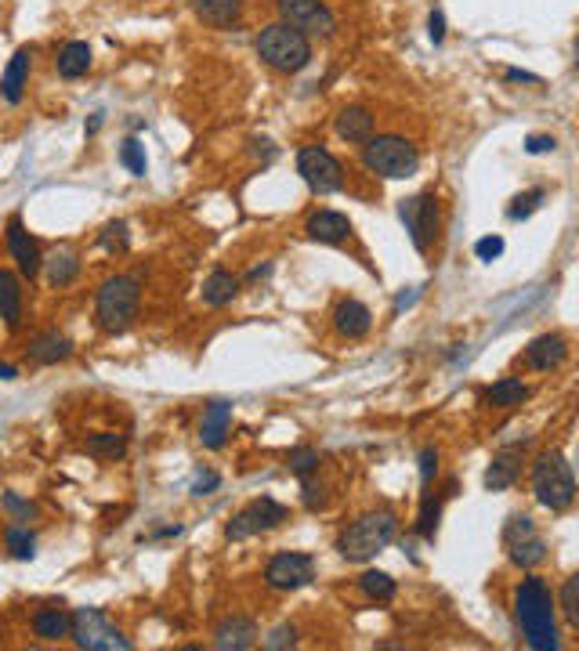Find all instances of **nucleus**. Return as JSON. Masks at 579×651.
I'll list each match as a JSON object with an SVG mask.
<instances>
[{"mask_svg":"<svg viewBox=\"0 0 579 651\" xmlns=\"http://www.w3.org/2000/svg\"><path fill=\"white\" fill-rule=\"evenodd\" d=\"M554 608H558V601H554L547 579L529 576L518 583V590H514V619L522 626V637L529 648L536 651L561 648L558 626H554Z\"/></svg>","mask_w":579,"mask_h":651,"instance_id":"f257e3e1","label":"nucleus"},{"mask_svg":"<svg viewBox=\"0 0 579 651\" xmlns=\"http://www.w3.org/2000/svg\"><path fill=\"white\" fill-rule=\"evenodd\" d=\"M395 539H399V514L388 507H380V510H370V514H362V518H355L352 525L337 536V554H341L344 561L362 565V561H373L380 550H388Z\"/></svg>","mask_w":579,"mask_h":651,"instance_id":"f03ea898","label":"nucleus"},{"mask_svg":"<svg viewBox=\"0 0 579 651\" xmlns=\"http://www.w3.org/2000/svg\"><path fill=\"white\" fill-rule=\"evenodd\" d=\"M138 304H142V283L134 275H109L98 286L95 297V319L109 337H120L138 319Z\"/></svg>","mask_w":579,"mask_h":651,"instance_id":"7ed1b4c3","label":"nucleus"},{"mask_svg":"<svg viewBox=\"0 0 579 651\" xmlns=\"http://www.w3.org/2000/svg\"><path fill=\"white\" fill-rule=\"evenodd\" d=\"M254 48H257V58L268 69H276V73H301L312 62V40H308V33H301L297 26H286V22H272V26L261 29Z\"/></svg>","mask_w":579,"mask_h":651,"instance_id":"20e7f679","label":"nucleus"},{"mask_svg":"<svg viewBox=\"0 0 579 651\" xmlns=\"http://www.w3.org/2000/svg\"><path fill=\"white\" fill-rule=\"evenodd\" d=\"M532 496L551 514H565L576 503V474L565 453H543L532 463Z\"/></svg>","mask_w":579,"mask_h":651,"instance_id":"39448f33","label":"nucleus"},{"mask_svg":"<svg viewBox=\"0 0 579 651\" xmlns=\"http://www.w3.org/2000/svg\"><path fill=\"white\" fill-rule=\"evenodd\" d=\"M362 163L370 174L384 181H402L413 178L420 167V152L413 142L399 138V134H380V138H370L362 142Z\"/></svg>","mask_w":579,"mask_h":651,"instance_id":"423d86ee","label":"nucleus"},{"mask_svg":"<svg viewBox=\"0 0 579 651\" xmlns=\"http://www.w3.org/2000/svg\"><path fill=\"white\" fill-rule=\"evenodd\" d=\"M76 648L87 651H131V641L124 637V630L98 608H80L73 612V626H69Z\"/></svg>","mask_w":579,"mask_h":651,"instance_id":"0eeeda50","label":"nucleus"},{"mask_svg":"<svg viewBox=\"0 0 579 651\" xmlns=\"http://www.w3.org/2000/svg\"><path fill=\"white\" fill-rule=\"evenodd\" d=\"M297 174L304 178V185L315 192V196H330V192L344 189V167L337 163L330 149L323 145H304L297 152Z\"/></svg>","mask_w":579,"mask_h":651,"instance_id":"6e6552de","label":"nucleus"},{"mask_svg":"<svg viewBox=\"0 0 579 651\" xmlns=\"http://www.w3.org/2000/svg\"><path fill=\"white\" fill-rule=\"evenodd\" d=\"M286 518H290V507H283V503L272 500V496H261V500H250L247 507L239 510L236 518L228 521L225 536L232 539V543H239V539H250V536H261V532L279 529Z\"/></svg>","mask_w":579,"mask_h":651,"instance_id":"1a4fd4ad","label":"nucleus"},{"mask_svg":"<svg viewBox=\"0 0 579 651\" xmlns=\"http://www.w3.org/2000/svg\"><path fill=\"white\" fill-rule=\"evenodd\" d=\"M399 217H402V225H406L409 239H413V246H417L420 254H428L431 243H435V236H438V221H442V214H438V199L431 196V192H420V196L402 199Z\"/></svg>","mask_w":579,"mask_h":651,"instance_id":"9d476101","label":"nucleus"},{"mask_svg":"<svg viewBox=\"0 0 579 651\" xmlns=\"http://www.w3.org/2000/svg\"><path fill=\"white\" fill-rule=\"evenodd\" d=\"M315 579V557L301 554V550H286L276 554L265 568V583L279 594H294L301 586H308Z\"/></svg>","mask_w":579,"mask_h":651,"instance_id":"9b49d317","label":"nucleus"},{"mask_svg":"<svg viewBox=\"0 0 579 651\" xmlns=\"http://www.w3.org/2000/svg\"><path fill=\"white\" fill-rule=\"evenodd\" d=\"M504 547H507V554H511L514 565L525 568V572L547 561V543L536 536V525H532V518H525V514H514V518L507 521Z\"/></svg>","mask_w":579,"mask_h":651,"instance_id":"f8f14e48","label":"nucleus"},{"mask_svg":"<svg viewBox=\"0 0 579 651\" xmlns=\"http://www.w3.org/2000/svg\"><path fill=\"white\" fill-rule=\"evenodd\" d=\"M276 8L286 26H297L301 33L333 37V29H337V19H333V11L323 0H276Z\"/></svg>","mask_w":579,"mask_h":651,"instance_id":"ddd939ff","label":"nucleus"},{"mask_svg":"<svg viewBox=\"0 0 579 651\" xmlns=\"http://www.w3.org/2000/svg\"><path fill=\"white\" fill-rule=\"evenodd\" d=\"M4 236H8V254H11V261H15V268H19V275L33 283V279L40 275V268H44V257H40L37 239L29 236V228L22 225L19 214L8 217V228H4Z\"/></svg>","mask_w":579,"mask_h":651,"instance_id":"4468645a","label":"nucleus"},{"mask_svg":"<svg viewBox=\"0 0 579 651\" xmlns=\"http://www.w3.org/2000/svg\"><path fill=\"white\" fill-rule=\"evenodd\" d=\"M522 449L525 445H507L493 456V463L485 467V489L489 492H507L518 478H522Z\"/></svg>","mask_w":579,"mask_h":651,"instance_id":"2eb2a0df","label":"nucleus"},{"mask_svg":"<svg viewBox=\"0 0 579 651\" xmlns=\"http://www.w3.org/2000/svg\"><path fill=\"white\" fill-rule=\"evenodd\" d=\"M257 637H261V630H257L254 619H247V615H228V619L218 623V630H214V648L247 651L257 644Z\"/></svg>","mask_w":579,"mask_h":651,"instance_id":"dca6fc26","label":"nucleus"},{"mask_svg":"<svg viewBox=\"0 0 579 651\" xmlns=\"http://www.w3.org/2000/svg\"><path fill=\"white\" fill-rule=\"evenodd\" d=\"M565 359H569V340L561 337V333H543V337H536L529 348H525V362H529V369H536V373H551V369H558Z\"/></svg>","mask_w":579,"mask_h":651,"instance_id":"f3484780","label":"nucleus"},{"mask_svg":"<svg viewBox=\"0 0 579 651\" xmlns=\"http://www.w3.org/2000/svg\"><path fill=\"white\" fill-rule=\"evenodd\" d=\"M304 236L312 239V243L337 246L352 236V221H348L341 210H315V214L308 217V225H304Z\"/></svg>","mask_w":579,"mask_h":651,"instance_id":"a211bd4d","label":"nucleus"},{"mask_svg":"<svg viewBox=\"0 0 579 651\" xmlns=\"http://www.w3.org/2000/svg\"><path fill=\"white\" fill-rule=\"evenodd\" d=\"M333 330L348 340H362L373 330V312L355 297H344L337 308H333Z\"/></svg>","mask_w":579,"mask_h":651,"instance_id":"6ab92c4d","label":"nucleus"},{"mask_svg":"<svg viewBox=\"0 0 579 651\" xmlns=\"http://www.w3.org/2000/svg\"><path fill=\"white\" fill-rule=\"evenodd\" d=\"M29 73H33V51L19 48L15 55H11L4 76H0V98H4L8 105H19L22 95H26V87H29Z\"/></svg>","mask_w":579,"mask_h":651,"instance_id":"aec40b11","label":"nucleus"},{"mask_svg":"<svg viewBox=\"0 0 579 651\" xmlns=\"http://www.w3.org/2000/svg\"><path fill=\"white\" fill-rule=\"evenodd\" d=\"M29 626H33V633H37L40 641H66L69 637V626H73V615L62 608V604H40L37 612H33V619H29Z\"/></svg>","mask_w":579,"mask_h":651,"instance_id":"412c9836","label":"nucleus"},{"mask_svg":"<svg viewBox=\"0 0 579 651\" xmlns=\"http://www.w3.org/2000/svg\"><path fill=\"white\" fill-rule=\"evenodd\" d=\"M228 431H232V406L228 402H210L200 420L203 449H221L228 442Z\"/></svg>","mask_w":579,"mask_h":651,"instance_id":"4be33fe9","label":"nucleus"},{"mask_svg":"<svg viewBox=\"0 0 579 651\" xmlns=\"http://www.w3.org/2000/svg\"><path fill=\"white\" fill-rule=\"evenodd\" d=\"M192 11L214 29H236L243 22V0H192Z\"/></svg>","mask_w":579,"mask_h":651,"instance_id":"5701e85b","label":"nucleus"},{"mask_svg":"<svg viewBox=\"0 0 579 651\" xmlns=\"http://www.w3.org/2000/svg\"><path fill=\"white\" fill-rule=\"evenodd\" d=\"M337 134H341L344 142H352V145H362V142H370L373 138V113L366 109V105H344L341 113H337Z\"/></svg>","mask_w":579,"mask_h":651,"instance_id":"b1692460","label":"nucleus"},{"mask_svg":"<svg viewBox=\"0 0 579 651\" xmlns=\"http://www.w3.org/2000/svg\"><path fill=\"white\" fill-rule=\"evenodd\" d=\"M26 351H29V359L40 362V366H55V362H66L69 355H73V340L62 337L58 330H48L29 340Z\"/></svg>","mask_w":579,"mask_h":651,"instance_id":"393cba45","label":"nucleus"},{"mask_svg":"<svg viewBox=\"0 0 579 651\" xmlns=\"http://www.w3.org/2000/svg\"><path fill=\"white\" fill-rule=\"evenodd\" d=\"M0 319L8 330L22 326V279L8 268H0Z\"/></svg>","mask_w":579,"mask_h":651,"instance_id":"a878e982","label":"nucleus"},{"mask_svg":"<svg viewBox=\"0 0 579 651\" xmlns=\"http://www.w3.org/2000/svg\"><path fill=\"white\" fill-rule=\"evenodd\" d=\"M91 62H95V58H91V48H87L84 40H69L66 48L55 55V69L62 80H80V76H87L91 73Z\"/></svg>","mask_w":579,"mask_h":651,"instance_id":"bb28decb","label":"nucleus"},{"mask_svg":"<svg viewBox=\"0 0 579 651\" xmlns=\"http://www.w3.org/2000/svg\"><path fill=\"white\" fill-rule=\"evenodd\" d=\"M239 275H232L228 268H214V272L207 275V283H203V301L210 304V308H225V304L236 301L239 293Z\"/></svg>","mask_w":579,"mask_h":651,"instance_id":"cd10ccee","label":"nucleus"},{"mask_svg":"<svg viewBox=\"0 0 579 651\" xmlns=\"http://www.w3.org/2000/svg\"><path fill=\"white\" fill-rule=\"evenodd\" d=\"M525 398H529V387H525L518 377L496 380V384L489 387V391H485V402H489V406H496V409H514V406H522Z\"/></svg>","mask_w":579,"mask_h":651,"instance_id":"c85d7f7f","label":"nucleus"},{"mask_svg":"<svg viewBox=\"0 0 579 651\" xmlns=\"http://www.w3.org/2000/svg\"><path fill=\"white\" fill-rule=\"evenodd\" d=\"M84 449L91 456H98V460H120V456L127 453V438H124V434H116V431H98V434H91V438H87Z\"/></svg>","mask_w":579,"mask_h":651,"instance_id":"c756f323","label":"nucleus"},{"mask_svg":"<svg viewBox=\"0 0 579 651\" xmlns=\"http://www.w3.org/2000/svg\"><path fill=\"white\" fill-rule=\"evenodd\" d=\"M359 590L366 597H370V601H377V604H388V601H395V590H399V586H395V579L388 576V572H362L359 576Z\"/></svg>","mask_w":579,"mask_h":651,"instance_id":"7c9ffc66","label":"nucleus"},{"mask_svg":"<svg viewBox=\"0 0 579 651\" xmlns=\"http://www.w3.org/2000/svg\"><path fill=\"white\" fill-rule=\"evenodd\" d=\"M4 547H8V554L15 557V561H33V554H37V536L29 532V525H8Z\"/></svg>","mask_w":579,"mask_h":651,"instance_id":"2f4dec72","label":"nucleus"},{"mask_svg":"<svg viewBox=\"0 0 579 651\" xmlns=\"http://www.w3.org/2000/svg\"><path fill=\"white\" fill-rule=\"evenodd\" d=\"M44 268H48V283L55 286V290H62V286H69L80 275V257L76 254H55L44 261Z\"/></svg>","mask_w":579,"mask_h":651,"instance_id":"473e14b6","label":"nucleus"},{"mask_svg":"<svg viewBox=\"0 0 579 651\" xmlns=\"http://www.w3.org/2000/svg\"><path fill=\"white\" fill-rule=\"evenodd\" d=\"M102 250L109 254H127V246H131V232H127V221H109L102 228V236H98Z\"/></svg>","mask_w":579,"mask_h":651,"instance_id":"72a5a7b5","label":"nucleus"},{"mask_svg":"<svg viewBox=\"0 0 579 651\" xmlns=\"http://www.w3.org/2000/svg\"><path fill=\"white\" fill-rule=\"evenodd\" d=\"M543 199H547V192H543V189L522 192V196H514V203L507 207V217H511V221H525V217H532L536 210H540Z\"/></svg>","mask_w":579,"mask_h":651,"instance_id":"f704fd0d","label":"nucleus"},{"mask_svg":"<svg viewBox=\"0 0 579 651\" xmlns=\"http://www.w3.org/2000/svg\"><path fill=\"white\" fill-rule=\"evenodd\" d=\"M438 518H442V500H435V496H424V507H420V518H417V532L424 539H435L438 532Z\"/></svg>","mask_w":579,"mask_h":651,"instance_id":"c9c22d12","label":"nucleus"},{"mask_svg":"<svg viewBox=\"0 0 579 651\" xmlns=\"http://www.w3.org/2000/svg\"><path fill=\"white\" fill-rule=\"evenodd\" d=\"M120 163L131 170L134 178H145V167H149V160H145V145L134 142V138H127V142L120 145Z\"/></svg>","mask_w":579,"mask_h":651,"instance_id":"e433bc0d","label":"nucleus"},{"mask_svg":"<svg viewBox=\"0 0 579 651\" xmlns=\"http://www.w3.org/2000/svg\"><path fill=\"white\" fill-rule=\"evenodd\" d=\"M558 604H561V612H565V619H569L572 626H579V576H569L561 583Z\"/></svg>","mask_w":579,"mask_h":651,"instance_id":"4c0bfd02","label":"nucleus"},{"mask_svg":"<svg viewBox=\"0 0 579 651\" xmlns=\"http://www.w3.org/2000/svg\"><path fill=\"white\" fill-rule=\"evenodd\" d=\"M0 503H4V510L11 514V521H15V525H29V521L37 518V507H33L29 500H22L19 492H4V496H0Z\"/></svg>","mask_w":579,"mask_h":651,"instance_id":"58836bf2","label":"nucleus"},{"mask_svg":"<svg viewBox=\"0 0 579 651\" xmlns=\"http://www.w3.org/2000/svg\"><path fill=\"white\" fill-rule=\"evenodd\" d=\"M315 471H319V453H315V449L301 445V449L290 453V474H297V478H312Z\"/></svg>","mask_w":579,"mask_h":651,"instance_id":"ea45409f","label":"nucleus"},{"mask_svg":"<svg viewBox=\"0 0 579 651\" xmlns=\"http://www.w3.org/2000/svg\"><path fill=\"white\" fill-rule=\"evenodd\" d=\"M301 500L308 510H326L330 507V492L323 482H312V478H301Z\"/></svg>","mask_w":579,"mask_h":651,"instance_id":"a19ab883","label":"nucleus"},{"mask_svg":"<svg viewBox=\"0 0 579 651\" xmlns=\"http://www.w3.org/2000/svg\"><path fill=\"white\" fill-rule=\"evenodd\" d=\"M268 651H283V648H297V626H276V630L265 637Z\"/></svg>","mask_w":579,"mask_h":651,"instance_id":"79ce46f5","label":"nucleus"},{"mask_svg":"<svg viewBox=\"0 0 579 651\" xmlns=\"http://www.w3.org/2000/svg\"><path fill=\"white\" fill-rule=\"evenodd\" d=\"M435 474H438V449L428 445V449H420V482H424V489L435 482Z\"/></svg>","mask_w":579,"mask_h":651,"instance_id":"37998d69","label":"nucleus"},{"mask_svg":"<svg viewBox=\"0 0 579 651\" xmlns=\"http://www.w3.org/2000/svg\"><path fill=\"white\" fill-rule=\"evenodd\" d=\"M504 239L500 236H485V239H478L475 243V254H478V261H496V257L504 254Z\"/></svg>","mask_w":579,"mask_h":651,"instance_id":"c03bdc74","label":"nucleus"},{"mask_svg":"<svg viewBox=\"0 0 579 651\" xmlns=\"http://www.w3.org/2000/svg\"><path fill=\"white\" fill-rule=\"evenodd\" d=\"M558 149V138H554V134H529V138H525V152H529V156H543V152H554Z\"/></svg>","mask_w":579,"mask_h":651,"instance_id":"a18cd8bd","label":"nucleus"},{"mask_svg":"<svg viewBox=\"0 0 579 651\" xmlns=\"http://www.w3.org/2000/svg\"><path fill=\"white\" fill-rule=\"evenodd\" d=\"M218 485H221V474L207 471V474H200V478L192 482V496H207V492H214Z\"/></svg>","mask_w":579,"mask_h":651,"instance_id":"49530a36","label":"nucleus"},{"mask_svg":"<svg viewBox=\"0 0 579 651\" xmlns=\"http://www.w3.org/2000/svg\"><path fill=\"white\" fill-rule=\"evenodd\" d=\"M428 37L435 40V44H442L446 40V15L442 11H431V19H428Z\"/></svg>","mask_w":579,"mask_h":651,"instance_id":"de8ad7c7","label":"nucleus"},{"mask_svg":"<svg viewBox=\"0 0 579 651\" xmlns=\"http://www.w3.org/2000/svg\"><path fill=\"white\" fill-rule=\"evenodd\" d=\"M504 80H507V84H536V87L543 84L540 76H536V73H525V69H507Z\"/></svg>","mask_w":579,"mask_h":651,"instance_id":"09e8293b","label":"nucleus"},{"mask_svg":"<svg viewBox=\"0 0 579 651\" xmlns=\"http://www.w3.org/2000/svg\"><path fill=\"white\" fill-rule=\"evenodd\" d=\"M19 377V369L11 366V362H0V380H15Z\"/></svg>","mask_w":579,"mask_h":651,"instance_id":"8fccbe9b","label":"nucleus"},{"mask_svg":"<svg viewBox=\"0 0 579 651\" xmlns=\"http://www.w3.org/2000/svg\"><path fill=\"white\" fill-rule=\"evenodd\" d=\"M98 127H102V116H91V123H87V134H98Z\"/></svg>","mask_w":579,"mask_h":651,"instance_id":"3c124183","label":"nucleus"}]
</instances>
